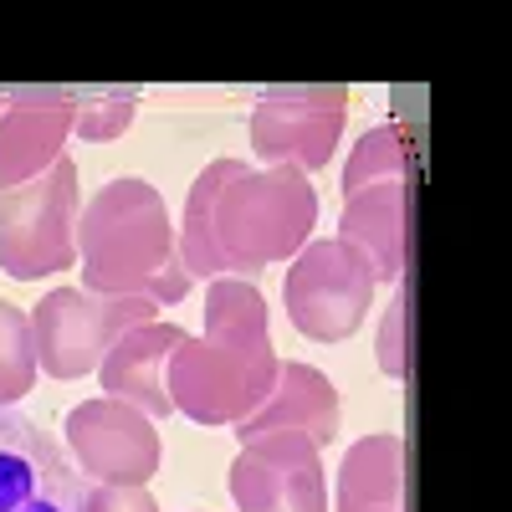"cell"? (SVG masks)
<instances>
[{
  "label": "cell",
  "mask_w": 512,
  "mask_h": 512,
  "mask_svg": "<svg viewBox=\"0 0 512 512\" xmlns=\"http://www.w3.org/2000/svg\"><path fill=\"white\" fill-rule=\"evenodd\" d=\"M154 318H159L154 297H98L82 287H57L31 308L36 364L52 379H82L103 364V354L128 328Z\"/></svg>",
  "instance_id": "5"
},
{
  "label": "cell",
  "mask_w": 512,
  "mask_h": 512,
  "mask_svg": "<svg viewBox=\"0 0 512 512\" xmlns=\"http://www.w3.org/2000/svg\"><path fill=\"white\" fill-rule=\"evenodd\" d=\"M349 118V88L338 82H287V88H262L251 108V149L267 164L287 169H323L338 149Z\"/></svg>",
  "instance_id": "7"
},
{
  "label": "cell",
  "mask_w": 512,
  "mask_h": 512,
  "mask_svg": "<svg viewBox=\"0 0 512 512\" xmlns=\"http://www.w3.org/2000/svg\"><path fill=\"white\" fill-rule=\"evenodd\" d=\"M241 169V159H216L200 169V180L190 185V200H185V221L175 226V246H180V262L190 277H226L231 262L216 246V200H221V185Z\"/></svg>",
  "instance_id": "16"
},
{
  "label": "cell",
  "mask_w": 512,
  "mask_h": 512,
  "mask_svg": "<svg viewBox=\"0 0 512 512\" xmlns=\"http://www.w3.org/2000/svg\"><path fill=\"white\" fill-rule=\"evenodd\" d=\"M82 512H159V502L149 497V487H88Z\"/></svg>",
  "instance_id": "21"
},
{
  "label": "cell",
  "mask_w": 512,
  "mask_h": 512,
  "mask_svg": "<svg viewBox=\"0 0 512 512\" xmlns=\"http://www.w3.org/2000/svg\"><path fill=\"white\" fill-rule=\"evenodd\" d=\"M77 262H82V292L154 297L159 308L180 303L195 282L180 262L164 195L134 175L108 180L77 210Z\"/></svg>",
  "instance_id": "1"
},
{
  "label": "cell",
  "mask_w": 512,
  "mask_h": 512,
  "mask_svg": "<svg viewBox=\"0 0 512 512\" xmlns=\"http://www.w3.org/2000/svg\"><path fill=\"white\" fill-rule=\"evenodd\" d=\"M400 492H405V441L364 436L338 466L333 512H400Z\"/></svg>",
  "instance_id": "15"
},
{
  "label": "cell",
  "mask_w": 512,
  "mask_h": 512,
  "mask_svg": "<svg viewBox=\"0 0 512 512\" xmlns=\"http://www.w3.org/2000/svg\"><path fill=\"white\" fill-rule=\"evenodd\" d=\"M405 292L395 297L390 308H384V323H379V369L390 374V379H405L410 369V354H405Z\"/></svg>",
  "instance_id": "20"
},
{
  "label": "cell",
  "mask_w": 512,
  "mask_h": 512,
  "mask_svg": "<svg viewBox=\"0 0 512 512\" xmlns=\"http://www.w3.org/2000/svg\"><path fill=\"white\" fill-rule=\"evenodd\" d=\"M77 118V88H6L0 113V185L16 190L62 159Z\"/></svg>",
  "instance_id": "11"
},
{
  "label": "cell",
  "mask_w": 512,
  "mask_h": 512,
  "mask_svg": "<svg viewBox=\"0 0 512 512\" xmlns=\"http://www.w3.org/2000/svg\"><path fill=\"white\" fill-rule=\"evenodd\" d=\"M277 349L267 328H205L185 333L169 354V405L195 425H241L277 384Z\"/></svg>",
  "instance_id": "2"
},
{
  "label": "cell",
  "mask_w": 512,
  "mask_h": 512,
  "mask_svg": "<svg viewBox=\"0 0 512 512\" xmlns=\"http://www.w3.org/2000/svg\"><path fill=\"white\" fill-rule=\"evenodd\" d=\"M338 420H344V415H338L333 379L323 369H313V364L282 359L272 395L236 425V436L251 441V436H267V431H303L313 446H328L338 436Z\"/></svg>",
  "instance_id": "13"
},
{
  "label": "cell",
  "mask_w": 512,
  "mask_h": 512,
  "mask_svg": "<svg viewBox=\"0 0 512 512\" xmlns=\"http://www.w3.org/2000/svg\"><path fill=\"white\" fill-rule=\"evenodd\" d=\"M374 267L369 256L354 251L349 241H308L287 267L282 303L292 328L313 338V344H344L349 333L364 328L369 297H374Z\"/></svg>",
  "instance_id": "6"
},
{
  "label": "cell",
  "mask_w": 512,
  "mask_h": 512,
  "mask_svg": "<svg viewBox=\"0 0 512 512\" xmlns=\"http://www.w3.org/2000/svg\"><path fill=\"white\" fill-rule=\"evenodd\" d=\"M180 338H185V328L164 323V318L128 328L118 344L103 354V364H98L103 395H108V400H123V405H134V410H144L154 425L169 420V415H175V405H169L164 369H169V354L180 349Z\"/></svg>",
  "instance_id": "12"
},
{
  "label": "cell",
  "mask_w": 512,
  "mask_h": 512,
  "mask_svg": "<svg viewBox=\"0 0 512 512\" xmlns=\"http://www.w3.org/2000/svg\"><path fill=\"white\" fill-rule=\"evenodd\" d=\"M36 338H31V313L0 297V410H16L31 384H36Z\"/></svg>",
  "instance_id": "17"
},
{
  "label": "cell",
  "mask_w": 512,
  "mask_h": 512,
  "mask_svg": "<svg viewBox=\"0 0 512 512\" xmlns=\"http://www.w3.org/2000/svg\"><path fill=\"white\" fill-rule=\"evenodd\" d=\"M338 241L369 256L374 282H400L410 262V180H384L344 200Z\"/></svg>",
  "instance_id": "14"
},
{
  "label": "cell",
  "mask_w": 512,
  "mask_h": 512,
  "mask_svg": "<svg viewBox=\"0 0 512 512\" xmlns=\"http://www.w3.org/2000/svg\"><path fill=\"white\" fill-rule=\"evenodd\" d=\"M0 113H6V88H0Z\"/></svg>",
  "instance_id": "22"
},
{
  "label": "cell",
  "mask_w": 512,
  "mask_h": 512,
  "mask_svg": "<svg viewBox=\"0 0 512 512\" xmlns=\"http://www.w3.org/2000/svg\"><path fill=\"white\" fill-rule=\"evenodd\" d=\"M139 113V93L134 88H77V118L72 134H82L88 144H108L118 139Z\"/></svg>",
  "instance_id": "19"
},
{
  "label": "cell",
  "mask_w": 512,
  "mask_h": 512,
  "mask_svg": "<svg viewBox=\"0 0 512 512\" xmlns=\"http://www.w3.org/2000/svg\"><path fill=\"white\" fill-rule=\"evenodd\" d=\"M62 431H67L72 466L98 487H149V477L164 461L159 425L144 410L108 400V395L72 405Z\"/></svg>",
  "instance_id": "8"
},
{
  "label": "cell",
  "mask_w": 512,
  "mask_h": 512,
  "mask_svg": "<svg viewBox=\"0 0 512 512\" xmlns=\"http://www.w3.org/2000/svg\"><path fill=\"white\" fill-rule=\"evenodd\" d=\"M318 226V195L303 169L267 164V169H236L216 200V246L231 272L256 277L308 246Z\"/></svg>",
  "instance_id": "3"
},
{
  "label": "cell",
  "mask_w": 512,
  "mask_h": 512,
  "mask_svg": "<svg viewBox=\"0 0 512 512\" xmlns=\"http://www.w3.org/2000/svg\"><path fill=\"white\" fill-rule=\"evenodd\" d=\"M77 267V164L62 154L47 175L0 195V272L36 282Z\"/></svg>",
  "instance_id": "4"
},
{
  "label": "cell",
  "mask_w": 512,
  "mask_h": 512,
  "mask_svg": "<svg viewBox=\"0 0 512 512\" xmlns=\"http://www.w3.org/2000/svg\"><path fill=\"white\" fill-rule=\"evenodd\" d=\"M384 180H410V149L400 139V128H369L354 144V154L344 164V200L369 185H384Z\"/></svg>",
  "instance_id": "18"
},
{
  "label": "cell",
  "mask_w": 512,
  "mask_h": 512,
  "mask_svg": "<svg viewBox=\"0 0 512 512\" xmlns=\"http://www.w3.org/2000/svg\"><path fill=\"white\" fill-rule=\"evenodd\" d=\"M88 477L41 420L0 410V512H82Z\"/></svg>",
  "instance_id": "9"
},
{
  "label": "cell",
  "mask_w": 512,
  "mask_h": 512,
  "mask_svg": "<svg viewBox=\"0 0 512 512\" xmlns=\"http://www.w3.org/2000/svg\"><path fill=\"white\" fill-rule=\"evenodd\" d=\"M231 497L241 512H328L323 446L303 431L241 441V456L231 461Z\"/></svg>",
  "instance_id": "10"
}]
</instances>
